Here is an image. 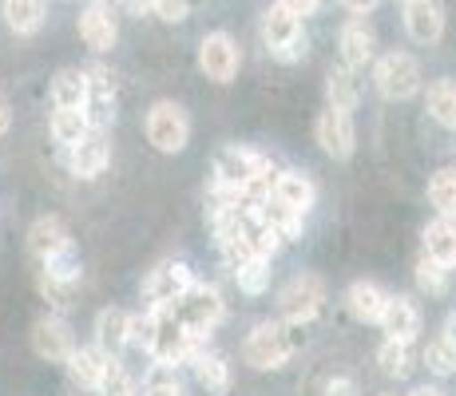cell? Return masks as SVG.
<instances>
[{
    "label": "cell",
    "mask_w": 456,
    "mask_h": 396,
    "mask_svg": "<svg viewBox=\"0 0 456 396\" xmlns=\"http://www.w3.org/2000/svg\"><path fill=\"white\" fill-rule=\"evenodd\" d=\"M0 16H4L8 32L37 36L44 20H48V0H0Z\"/></svg>",
    "instance_id": "cell-22"
},
{
    "label": "cell",
    "mask_w": 456,
    "mask_h": 396,
    "mask_svg": "<svg viewBox=\"0 0 456 396\" xmlns=\"http://www.w3.org/2000/svg\"><path fill=\"white\" fill-rule=\"evenodd\" d=\"M143 396H187V389H183L179 373L171 365H151V373L143 381Z\"/></svg>",
    "instance_id": "cell-37"
},
{
    "label": "cell",
    "mask_w": 456,
    "mask_h": 396,
    "mask_svg": "<svg viewBox=\"0 0 456 396\" xmlns=\"http://www.w3.org/2000/svg\"><path fill=\"white\" fill-rule=\"evenodd\" d=\"M12 131V103H8V95L0 92V139Z\"/></svg>",
    "instance_id": "cell-45"
},
{
    "label": "cell",
    "mask_w": 456,
    "mask_h": 396,
    "mask_svg": "<svg viewBox=\"0 0 456 396\" xmlns=\"http://www.w3.org/2000/svg\"><path fill=\"white\" fill-rule=\"evenodd\" d=\"M87 127H92V119H87L84 108H56L48 119V131H52V143H60L68 151L72 143H80L87 135Z\"/></svg>",
    "instance_id": "cell-26"
},
{
    "label": "cell",
    "mask_w": 456,
    "mask_h": 396,
    "mask_svg": "<svg viewBox=\"0 0 456 396\" xmlns=\"http://www.w3.org/2000/svg\"><path fill=\"white\" fill-rule=\"evenodd\" d=\"M318 143L330 158H349L357 151V127H354V111L326 108L318 116Z\"/></svg>",
    "instance_id": "cell-14"
},
{
    "label": "cell",
    "mask_w": 456,
    "mask_h": 396,
    "mask_svg": "<svg viewBox=\"0 0 456 396\" xmlns=\"http://www.w3.org/2000/svg\"><path fill=\"white\" fill-rule=\"evenodd\" d=\"M377 365H381L385 376H409L413 373V341H397V337H385V345L377 349Z\"/></svg>",
    "instance_id": "cell-32"
},
{
    "label": "cell",
    "mask_w": 456,
    "mask_h": 396,
    "mask_svg": "<svg viewBox=\"0 0 456 396\" xmlns=\"http://www.w3.org/2000/svg\"><path fill=\"white\" fill-rule=\"evenodd\" d=\"M95 349L100 353H108V357H119L124 349L131 345V313L124 310H116V305H108V310H100L95 313Z\"/></svg>",
    "instance_id": "cell-18"
},
{
    "label": "cell",
    "mask_w": 456,
    "mask_h": 396,
    "mask_svg": "<svg viewBox=\"0 0 456 396\" xmlns=\"http://www.w3.org/2000/svg\"><path fill=\"white\" fill-rule=\"evenodd\" d=\"M111 163V131L108 127H87V135L80 143L68 147V171L76 179H95L103 174Z\"/></svg>",
    "instance_id": "cell-10"
},
{
    "label": "cell",
    "mask_w": 456,
    "mask_h": 396,
    "mask_svg": "<svg viewBox=\"0 0 456 396\" xmlns=\"http://www.w3.org/2000/svg\"><path fill=\"white\" fill-rule=\"evenodd\" d=\"M191 281H195V278H191L187 262H163V266H155L151 274H147V281H143L147 310H167V305H171L175 297L191 286Z\"/></svg>",
    "instance_id": "cell-13"
},
{
    "label": "cell",
    "mask_w": 456,
    "mask_h": 396,
    "mask_svg": "<svg viewBox=\"0 0 456 396\" xmlns=\"http://www.w3.org/2000/svg\"><path fill=\"white\" fill-rule=\"evenodd\" d=\"M103 360H108V353H100L95 345L92 349L76 345L72 353H68L64 368H68V376H72V384H80V389L95 392V384H100V376H103Z\"/></svg>",
    "instance_id": "cell-24"
},
{
    "label": "cell",
    "mask_w": 456,
    "mask_h": 396,
    "mask_svg": "<svg viewBox=\"0 0 456 396\" xmlns=\"http://www.w3.org/2000/svg\"><path fill=\"white\" fill-rule=\"evenodd\" d=\"M290 357H294V337L282 321L254 325L247 345H242V360H247L250 368H258V373H266V368H282Z\"/></svg>",
    "instance_id": "cell-5"
},
{
    "label": "cell",
    "mask_w": 456,
    "mask_h": 396,
    "mask_svg": "<svg viewBox=\"0 0 456 396\" xmlns=\"http://www.w3.org/2000/svg\"><path fill=\"white\" fill-rule=\"evenodd\" d=\"M270 198L282 202V206H290V210H297V214H310V206L318 202V187L310 182V174L282 171L274 179V190H270Z\"/></svg>",
    "instance_id": "cell-21"
},
{
    "label": "cell",
    "mask_w": 456,
    "mask_h": 396,
    "mask_svg": "<svg viewBox=\"0 0 456 396\" xmlns=\"http://www.w3.org/2000/svg\"><path fill=\"white\" fill-rule=\"evenodd\" d=\"M413 396H449V392H444V389H436V384H425V389H417Z\"/></svg>",
    "instance_id": "cell-49"
},
{
    "label": "cell",
    "mask_w": 456,
    "mask_h": 396,
    "mask_svg": "<svg viewBox=\"0 0 456 396\" xmlns=\"http://www.w3.org/2000/svg\"><path fill=\"white\" fill-rule=\"evenodd\" d=\"M76 28H80V40L95 52V56L111 52V48H116V40H119L116 4H111V0H87L80 20H76Z\"/></svg>",
    "instance_id": "cell-9"
},
{
    "label": "cell",
    "mask_w": 456,
    "mask_h": 396,
    "mask_svg": "<svg viewBox=\"0 0 456 396\" xmlns=\"http://www.w3.org/2000/svg\"><path fill=\"white\" fill-rule=\"evenodd\" d=\"M207 345L203 333H191L187 325L175 321L171 310H155V333H151V345H147V357L155 365H183Z\"/></svg>",
    "instance_id": "cell-2"
},
{
    "label": "cell",
    "mask_w": 456,
    "mask_h": 396,
    "mask_svg": "<svg viewBox=\"0 0 456 396\" xmlns=\"http://www.w3.org/2000/svg\"><path fill=\"white\" fill-rule=\"evenodd\" d=\"M167 310L175 313V321H179V325H187L191 333H203V337H207V333L223 321L226 305H223V294H218L215 286H199V281H191V286L183 289V294L175 297Z\"/></svg>",
    "instance_id": "cell-3"
},
{
    "label": "cell",
    "mask_w": 456,
    "mask_h": 396,
    "mask_svg": "<svg viewBox=\"0 0 456 396\" xmlns=\"http://www.w3.org/2000/svg\"><path fill=\"white\" fill-rule=\"evenodd\" d=\"M405 28L417 44H436L444 36V4L441 0H405Z\"/></svg>",
    "instance_id": "cell-17"
},
{
    "label": "cell",
    "mask_w": 456,
    "mask_h": 396,
    "mask_svg": "<svg viewBox=\"0 0 456 396\" xmlns=\"http://www.w3.org/2000/svg\"><path fill=\"white\" fill-rule=\"evenodd\" d=\"M278 305H282V317L290 325H305L322 313L326 305V281L318 274H297L294 281H286V289L278 294Z\"/></svg>",
    "instance_id": "cell-8"
},
{
    "label": "cell",
    "mask_w": 456,
    "mask_h": 396,
    "mask_svg": "<svg viewBox=\"0 0 456 396\" xmlns=\"http://www.w3.org/2000/svg\"><path fill=\"white\" fill-rule=\"evenodd\" d=\"M338 48H341V64H346L349 72H362L365 64H373V48H377L373 28L365 20H349L338 36Z\"/></svg>",
    "instance_id": "cell-20"
},
{
    "label": "cell",
    "mask_w": 456,
    "mask_h": 396,
    "mask_svg": "<svg viewBox=\"0 0 456 396\" xmlns=\"http://www.w3.org/2000/svg\"><path fill=\"white\" fill-rule=\"evenodd\" d=\"M428 202L441 218H456V171H436L428 179Z\"/></svg>",
    "instance_id": "cell-36"
},
{
    "label": "cell",
    "mask_w": 456,
    "mask_h": 396,
    "mask_svg": "<svg viewBox=\"0 0 456 396\" xmlns=\"http://www.w3.org/2000/svg\"><path fill=\"white\" fill-rule=\"evenodd\" d=\"M444 341H449V345L456 349V313L449 317V321H444Z\"/></svg>",
    "instance_id": "cell-48"
},
{
    "label": "cell",
    "mask_w": 456,
    "mask_h": 396,
    "mask_svg": "<svg viewBox=\"0 0 456 396\" xmlns=\"http://www.w3.org/2000/svg\"><path fill=\"white\" fill-rule=\"evenodd\" d=\"M215 182L231 202H239L242 195H258L270 182V158L250 147H226L215 158Z\"/></svg>",
    "instance_id": "cell-1"
},
{
    "label": "cell",
    "mask_w": 456,
    "mask_h": 396,
    "mask_svg": "<svg viewBox=\"0 0 456 396\" xmlns=\"http://www.w3.org/2000/svg\"><path fill=\"white\" fill-rule=\"evenodd\" d=\"M95 396H139L135 381H131V373L124 368L119 357L103 360V376H100V384H95Z\"/></svg>",
    "instance_id": "cell-34"
},
{
    "label": "cell",
    "mask_w": 456,
    "mask_h": 396,
    "mask_svg": "<svg viewBox=\"0 0 456 396\" xmlns=\"http://www.w3.org/2000/svg\"><path fill=\"white\" fill-rule=\"evenodd\" d=\"M37 289L44 302L52 305V313H68L76 305V294H80V278H56V274H48V270H40Z\"/></svg>",
    "instance_id": "cell-29"
},
{
    "label": "cell",
    "mask_w": 456,
    "mask_h": 396,
    "mask_svg": "<svg viewBox=\"0 0 456 396\" xmlns=\"http://www.w3.org/2000/svg\"><path fill=\"white\" fill-rule=\"evenodd\" d=\"M385 289L377 286V281H354L349 286V294H346V305H349V313L357 317V321H365V325H373L377 317H381L385 310Z\"/></svg>",
    "instance_id": "cell-27"
},
{
    "label": "cell",
    "mask_w": 456,
    "mask_h": 396,
    "mask_svg": "<svg viewBox=\"0 0 456 396\" xmlns=\"http://www.w3.org/2000/svg\"><path fill=\"white\" fill-rule=\"evenodd\" d=\"M40 266L56 278H80V254H76V246H68V250H60L56 258L40 262Z\"/></svg>",
    "instance_id": "cell-40"
},
{
    "label": "cell",
    "mask_w": 456,
    "mask_h": 396,
    "mask_svg": "<svg viewBox=\"0 0 456 396\" xmlns=\"http://www.w3.org/2000/svg\"><path fill=\"white\" fill-rule=\"evenodd\" d=\"M234 281H239L242 294L258 297L270 289V258H262V254H254V258H247L239 270H234Z\"/></svg>",
    "instance_id": "cell-35"
},
{
    "label": "cell",
    "mask_w": 456,
    "mask_h": 396,
    "mask_svg": "<svg viewBox=\"0 0 456 396\" xmlns=\"http://www.w3.org/2000/svg\"><path fill=\"white\" fill-rule=\"evenodd\" d=\"M262 44H266V52L274 60H282V64H294V60H302L305 56L302 20L286 12L282 4L266 8V16H262Z\"/></svg>",
    "instance_id": "cell-7"
},
{
    "label": "cell",
    "mask_w": 456,
    "mask_h": 396,
    "mask_svg": "<svg viewBox=\"0 0 456 396\" xmlns=\"http://www.w3.org/2000/svg\"><path fill=\"white\" fill-rule=\"evenodd\" d=\"M417 286L425 289V294H444V289H449V270H444L441 262H433L428 254H420V262H417Z\"/></svg>",
    "instance_id": "cell-38"
},
{
    "label": "cell",
    "mask_w": 456,
    "mask_h": 396,
    "mask_svg": "<svg viewBox=\"0 0 456 396\" xmlns=\"http://www.w3.org/2000/svg\"><path fill=\"white\" fill-rule=\"evenodd\" d=\"M425 254L433 262H441L444 270H452L456 266V218H441L436 214L433 222L425 226Z\"/></svg>",
    "instance_id": "cell-23"
},
{
    "label": "cell",
    "mask_w": 456,
    "mask_h": 396,
    "mask_svg": "<svg viewBox=\"0 0 456 396\" xmlns=\"http://www.w3.org/2000/svg\"><path fill=\"white\" fill-rule=\"evenodd\" d=\"M326 95H330V108H341V111H354L357 108V100H362V87H357V79H354V72H349L346 64L330 68Z\"/></svg>",
    "instance_id": "cell-31"
},
{
    "label": "cell",
    "mask_w": 456,
    "mask_h": 396,
    "mask_svg": "<svg viewBox=\"0 0 456 396\" xmlns=\"http://www.w3.org/2000/svg\"><path fill=\"white\" fill-rule=\"evenodd\" d=\"M258 214L266 218V222L274 226V230L282 234L286 242H294V238H302V218H305V214H297V210L282 206V202H274V198H266V202H258Z\"/></svg>",
    "instance_id": "cell-33"
},
{
    "label": "cell",
    "mask_w": 456,
    "mask_h": 396,
    "mask_svg": "<svg viewBox=\"0 0 456 396\" xmlns=\"http://www.w3.org/2000/svg\"><path fill=\"white\" fill-rule=\"evenodd\" d=\"M151 333H155V310H147V313H139V317H131V345H139L147 353V345H151Z\"/></svg>",
    "instance_id": "cell-42"
},
{
    "label": "cell",
    "mask_w": 456,
    "mask_h": 396,
    "mask_svg": "<svg viewBox=\"0 0 456 396\" xmlns=\"http://www.w3.org/2000/svg\"><path fill=\"white\" fill-rule=\"evenodd\" d=\"M373 84L377 92L385 95V100H413V95L420 92V84H425V76H420V64L409 52H385L381 60H377L373 68Z\"/></svg>",
    "instance_id": "cell-6"
},
{
    "label": "cell",
    "mask_w": 456,
    "mask_h": 396,
    "mask_svg": "<svg viewBox=\"0 0 456 396\" xmlns=\"http://www.w3.org/2000/svg\"><path fill=\"white\" fill-rule=\"evenodd\" d=\"M87 72V119L92 127H108L111 123V108H116V76L108 72L103 64L84 68Z\"/></svg>",
    "instance_id": "cell-15"
},
{
    "label": "cell",
    "mask_w": 456,
    "mask_h": 396,
    "mask_svg": "<svg viewBox=\"0 0 456 396\" xmlns=\"http://www.w3.org/2000/svg\"><path fill=\"white\" fill-rule=\"evenodd\" d=\"M147 143L159 155H179L191 143V119L187 108L175 100H159L147 111Z\"/></svg>",
    "instance_id": "cell-4"
},
{
    "label": "cell",
    "mask_w": 456,
    "mask_h": 396,
    "mask_svg": "<svg viewBox=\"0 0 456 396\" xmlns=\"http://www.w3.org/2000/svg\"><path fill=\"white\" fill-rule=\"evenodd\" d=\"M428 116L441 123L444 131H456V79H436L425 95Z\"/></svg>",
    "instance_id": "cell-30"
},
{
    "label": "cell",
    "mask_w": 456,
    "mask_h": 396,
    "mask_svg": "<svg viewBox=\"0 0 456 396\" xmlns=\"http://www.w3.org/2000/svg\"><path fill=\"white\" fill-rule=\"evenodd\" d=\"M278 4H282L290 16H297V20H305V16H314L322 8V0H278Z\"/></svg>",
    "instance_id": "cell-43"
},
{
    "label": "cell",
    "mask_w": 456,
    "mask_h": 396,
    "mask_svg": "<svg viewBox=\"0 0 456 396\" xmlns=\"http://www.w3.org/2000/svg\"><path fill=\"white\" fill-rule=\"evenodd\" d=\"M28 254L37 262H48V258H56L60 250H68L72 246V234H68V226H64V218H56V214H40L37 222L28 226Z\"/></svg>",
    "instance_id": "cell-16"
},
{
    "label": "cell",
    "mask_w": 456,
    "mask_h": 396,
    "mask_svg": "<svg viewBox=\"0 0 456 396\" xmlns=\"http://www.w3.org/2000/svg\"><path fill=\"white\" fill-rule=\"evenodd\" d=\"M52 108H87L84 68H60L56 79H52Z\"/></svg>",
    "instance_id": "cell-25"
},
{
    "label": "cell",
    "mask_w": 456,
    "mask_h": 396,
    "mask_svg": "<svg viewBox=\"0 0 456 396\" xmlns=\"http://www.w3.org/2000/svg\"><path fill=\"white\" fill-rule=\"evenodd\" d=\"M119 4H124L131 16H143V12H151V0H119Z\"/></svg>",
    "instance_id": "cell-47"
},
{
    "label": "cell",
    "mask_w": 456,
    "mask_h": 396,
    "mask_svg": "<svg viewBox=\"0 0 456 396\" xmlns=\"http://www.w3.org/2000/svg\"><path fill=\"white\" fill-rule=\"evenodd\" d=\"M377 325L397 341H413L420 333V305L413 302V297H401V294L385 297V310H381V317H377Z\"/></svg>",
    "instance_id": "cell-19"
},
{
    "label": "cell",
    "mask_w": 456,
    "mask_h": 396,
    "mask_svg": "<svg viewBox=\"0 0 456 396\" xmlns=\"http://www.w3.org/2000/svg\"><path fill=\"white\" fill-rule=\"evenodd\" d=\"M341 4L349 8V12H357V16H365V12H373L377 4H381V0H341Z\"/></svg>",
    "instance_id": "cell-46"
},
{
    "label": "cell",
    "mask_w": 456,
    "mask_h": 396,
    "mask_svg": "<svg viewBox=\"0 0 456 396\" xmlns=\"http://www.w3.org/2000/svg\"><path fill=\"white\" fill-rule=\"evenodd\" d=\"M239 44H234L226 32H210L199 44V68H203L207 79H215V84H231L234 76H239Z\"/></svg>",
    "instance_id": "cell-12"
},
{
    "label": "cell",
    "mask_w": 456,
    "mask_h": 396,
    "mask_svg": "<svg viewBox=\"0 0 456 396\" xmlns=\"http://www.w3.org/2000/svg\"><path fill=\"white\" fill-rule=\"evenodd\" d=\"M191 365H195V376H199V384H203L207 392H215V396L231 392V365H226L218 353H210L207 345L191 357Z\"/></svg>",
    "instance_id": "cell-28"
},
{
    "label": "cell",
    "mask_w": 456,
    "mask_h": 396,
    "mask_svg": "<svg viewBox=\"0 0 456 396\" xmlns=\"http://www.w3.org/2000/svg\"><path fill=\"white\" fill-rule=\"evenodd\" d=\"M151 12L163 24H183L191 16V0H151Z\"/></svg>",
    "instance_id": "cell-41"
},
{
    "label": "cell",
    "mask_w": 456,
    "mask_h": 396,
    "mask_svg": "<svg viewBox=\"0 0 456 396\" xmlns=\"http://www.w3.org/2000/svg\"><path fill=\"white\" fill-rule=\"evenodd\" d=\"M326 396H362V389H357L354 376H333L326 384Z\"/></svg>",
    "instance_id": "cell-44"
},
{
    "label": "cell",
    "mask_w": 456,
    "mask_h": 396,
    "mask_svg": "<svg viewBox=\"0 0 456 396\" xmlns=\"http://www.w3.org/2000/svg\"><path fill=\"white\" fill-rule=\"evenodd\" d=\"M425 365L433 368L436 376H449V373H456V349L449 345V341H433V345L425 349Z\"/></svg>",
    "instance_id": "cell-39"
},
{
    "label": "cell",
    "mask_w": 456,
    "mask_h": 396,
    "mask_svg": "<svg viewBox=\"0 0 456 396\" xmlns=\"http://www.w3.org/2000/svg\"><path fill=\"white\" fill-rule=\"evenodd\" d=\"M32 353L48 365H64L68 353L76 349V337H72V325L64 321V313H48L32 325Z\"/></svg>",
    "instance_id": "cell-11"
}]
</instances>
